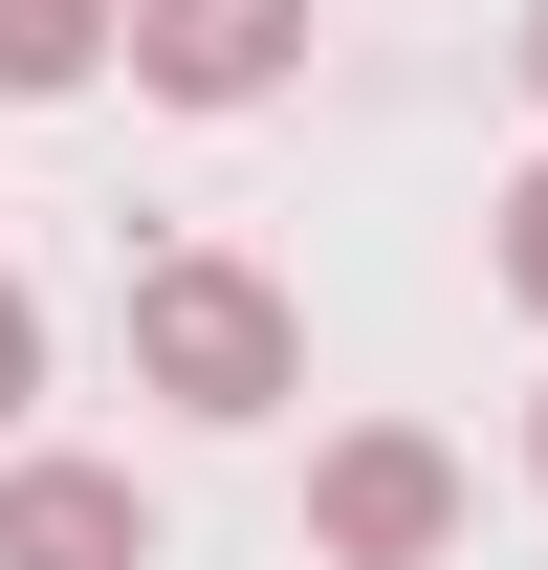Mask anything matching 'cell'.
<instances>
[{
  "mask_svg": "<svg viewBox=\"0 0 548 570\" xmlns=\"http://www.w3.org/2000/svg\"><path fill=\"white\" fill-rule=\"evenodd\" d=\"M133 395H176V417H285L307 395V307H285L242 242H176V264H133Z\"/></svg>",
  "mask_w": 548,
  "mask_h": 570,
  "instance_id": "1",
  "label": "cell"
},
{
  "mask_svg": "<svg viewBox=\"0 0 548 570\" xmlns=\"http://www.w3.org/2000/svg\"><path fill=\"white\" fill-rule=\"evenodd\" d=\"M307 549H330V570H439V549H461V439H439V417L307 439Z\"/></svg>",
  "mask_w": 548,
  "mask_h": 570,
  "instance_id": "2",
  "label": "cell"
},
{
  "mask_svg": "<svg viewBox=\"0 0 548 570\" xmlns=\"http://www.w3.org/2000/svg\"><path fill=\"white\" fill-rule=\"evenodd\" d=\"M307 67V0H133V88L154 110H264Z\"/></svg>",
  "mask_w": 548,
  "mask_h": 570,
  "instance_id": "3",
  "label": "cell"
},
{
  "mask_svg": "<svg viewBox=\"0 0 548 570\" xmlns=\"http://www.w3.org/2000/svg\"><path fill=\"white\" fill-rule=\"evenodd\" d=\"M0 570H154V483L22 439V461H0Z\"/></svg>",
  "mask_w": 548,
  "mask_h": 570,
  "instance_id": "4",
  "label": "cell"
},
{
  "mask_svg": "<svg viewBox=\"0 0 548 570\" xmlns=\"http://www.w3.org/2000/svg\"><path fill=\"white\" fill-rule=\"evenodd\" d=\"M88 67H133V0H0V110H67Z\"/></svg>",
  "mask_w": 548,
  "mask_h": 570,
  "instance_id": "5",
  "label": "cell"
},
{
  "mask_svg": "<svg viewBox=\"0 0 548 570\" xmlns=\"http://www.w3.org/2000/svg\"><path fill=\"white\" fill-rule=\"evenodd\" d=\"M482 264H505V307H527V330H548V154H527V176H505V198H482Z\"/></svg>",
  "mask_w": 548,
  "mask_h": 570,
  "instance_id": "6",
  "label": "cell"
},
{
  "mask_svg": "<svg viewBox=\"0 0 548 570\" xmlns=\"http://www.w3.org/2000/svg\"><path fill=\"white\" fill-rule=\"evenodd\" d=\"M22 395H45V307L0 285V439H22Z\"/></svg>",
  "mask_w": 548,
  "mask_h": 570,
  "instance_id": "7",
  "label": "cell"
},
{
  "mask_svg": "<svg viewBox=\"0 0 548 570\" xmlns=\"http://www.w3.org/2000/svg\"><path fill=\"white\" fill-rule=\"evenodd\" d=\"M505 67H527V110H548V0H527V22H505Z\"/></svg>",
  "mask_w": 548,
  "mask_h": 570,
  "instance_id": "8",
  "label": "cell"
},
{
  "mask_svg": "<svg viewBox=\"0 0 548 570\" xmlns=\"http://www.w3.org/2000/svg\"><path fill=\"white\" fill-rule=\"evenodd\" d=\"M527 483H548V395H527Z\"/></svg>",
  "mask_w": 548,
  "mask_h": 570,
  "instance_id": "9",
  "label": "cell"
}]
</instances>
